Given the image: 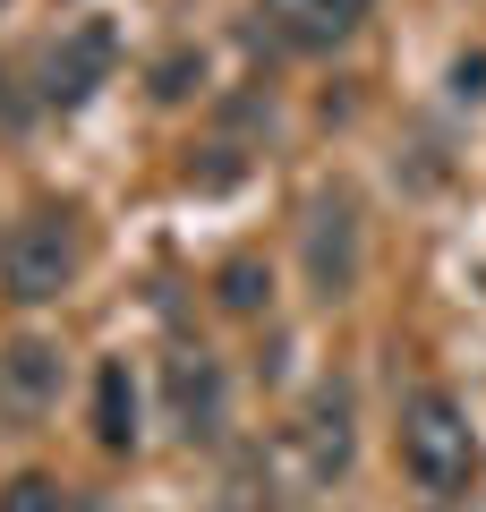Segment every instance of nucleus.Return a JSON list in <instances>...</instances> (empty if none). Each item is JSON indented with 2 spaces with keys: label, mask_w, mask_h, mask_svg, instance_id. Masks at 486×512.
I'll list each match as a JSON object with an SVG mask.
<instances>
[{
  "label": "nucleus",
  "mask_w": 486,
  "mask_h": 512,
  "mask_svg": "<svg viewBox=\"0 0 486 512\" xmlns=\"http://www.w3.org/2000/svg\"><path fill=\"white\" fill-rule=\"evenodd\" d=\"M0 120H9V77H0Z\"/></svg>",
  "instance_id": "nucleus-13"
},
{
  "label": "nucleus",
  "mask_w": 486,
  "mask_h": 512,
  "mask_svg": "<svg viewBox=\"0 0 486 512\" xmlns=\"http://www.w3.org/2000/svg\"><path fill=\"white\" fill-rule=\"evenodd\" d=\"M214 299H222L231 316H265V308H273V274H265V256H231V265L214 274Z\"/></svg>",
  "instance_id": "nucleus-10"
},
{
  "label": "nucleus",
  "mask_w": 486,
  "mask_h": 512,
  "mask_svg": "<svg viewBox=\"0 0 486 512\" xmlns=\"http://www.w3.org/2000/svg\"><path fill=\"white\" fill-rule=\"evenodd\" d=\"M307 461H316L324 478L350 461V393L342 384H324L316 402H307Z\"/></svg>",
  "instance_id": "nucleus-9"
},
{
  "label": "nucleus",
  "mask_w": 486,
  "mask_h": 512,
  "mask_svg": "<svg viewBox=\"0 0 486 512\" xmlns=\"http://www.w3.org/2000/svg\"><path fill=\"white\" fill-rule=\"evenodd\" d=\"M376 0H256V18L282 52H333V43L359 35V18Z\"/></svg>",
  "instance_id": "nucleus-6"
},
{
  "label": "nucleus",
  "mask_w": 486,
  "mask_h": 512,
  "mask_svg": "<svg viewBox=\"0 0 486 512\" xmlns=\"http://www.w3.org/2000/svg\"><path fill=\"white\" fill-rule=\"evenodd\" d=\"M77 265H86L77 214L69 205H35V214L9 231V248H0V291L18 299V308H43V299H60L77 282Z\"/></svg>",
  "instance_id": "nucleus-2"
},
{
  "label": "nucleus",
  "mask_w": 486,
  "mask_h": 512,
  "mask_svg": "<svg viewBox=\"0 0 486 512\" xmlns=\"http://www.w3.org/2000/svg\"><path fill=\"white\" fill-rule=\"evenodd\" d=\"M401 470L418 478V495H469V478H478V436H469V410L452 402V393H410L401 402Z\"/></svg>",
  "instance_id": "nucleus-1"
},
{
  "label": "nucleus",
  "mask_w": 486,
  "mask_h": 512,
  "mask_svg": "<svg viewBox=\"0 0 486 512\" xmlns=\"http://www.w3.org/2000/svg\"><path fill=\"white\" fill-rule=\"evenodd\" d=\"M69 512H103V504H86V495H77V504H69Z\"/></svg>",
  "instance_id": "nucleus-14"
},
{
  "label": "nucleus",
  "mask_w": 486,
  "mask_h": 512,
  "mask_svg": "<svg viewBox=\"0 0 486 512\" xmlns=\"http://www.w3.org/2000/svg\"><path fill=\"white\" fill-rule=\"evenodd\" d=\"M94 436H103V453H137V384L120 359L94 376Z\"/></svg>",
  "instance_id": "nucleus-8"
},
{
  "label": "nucleus",
  "mask_w": 486,
  "mask_h": 512,
  "mask_svg": "<svg viewBox=\"0 0 486 512\" xmlns=\"http://www.w3.org/2000/svg\"><path fill=\"white\" fill-rule=\"evenodd\" d=\"M171 410H180V436H188V444H214V436H222L231 402H222V367L205 359V350L171 359Z\"/></svg>",
  "instance_id": "nucleus-7"
},
{
  "label": "nucleus",
  "mask_w": 486,
  "mask_h": 512,
  "mask_svg": "<svg viewBox=\"0 0 486 512\" xmlns=\"http://www.w3.org/2000/svg\"><path fill=\"white\" fill-rule=\"evenodd\" d=\"M60 402V350L52 342H9L0 350V427H43Z\"/></svg>",
  "instance_id": "nucleus-5"
},
{
  "label": "nucleus",
  "mask_w": 486,
  "mask_h": 512,
  "mask_svg": "<svg viewBox=\"0 0 486 512\" xmlns=\"http://www.w3.org/2000/svg\"><path fill=\"white\" fill-rule=\"evenodd\" d=\"M307 282H316L324 308H342L359 291V205L342 188H324L316 214H307Z\"/></svg>",
  "instance_id": "nucleus-3"
},
{
  "label": "nucleus",
  "mask_w": 486,
  "mask_h": 512,
  "mask_svg": "<svg viewBox=\"0 0 486 512\" xmlns=\"http://www.w3.org/2000/svg\"><path fill=\"white\" fill-rule=\"evenodd\" d=\"M111 60H120V35H111L103 18H77L69 35L43 52V86H35V94H43L52 111H77V103L111 77Z\"/></svg>",
  "instance_id": "nucleus-4"
},
{
  "label": "nucleus",
  "mask_w": 486,
  "mask_h": 512,
  "mask_svg": "<svg viewBox=\"0 0 486 512\" xmlns=\"http://www.w3.org/2000/svg\"><path fill=\"white\" fill-rule=\"evenodd\" d=\"M0 9H9V0H0Z\"/></svg>",
  "instance_id": "nucleus-15"
},
{
  "label": "nucleus",
  "mask_w": 486,
  "mask_h": 512,
  "mask_svg": "<svg viewBox=\"0 0 486 512\" xmlns=\"http://www.w3.org/2000/svg\"><path fill=\"white\" fill-rule=\"evenodd\" d=\"M461 94H486V52H478V60H461Z\"/></svg>",
  "instance_id": "nucleus-12"
},
{
  "label": "nucleus",
  "mask_w": 486,
  "mask_h": 512,
  "mask_svg": "<svg viewBox=\"0 0 486 512\" xmlns=\"http://www.w3.org/2000/svg\"><path fill=\"white\" fill-rule=\"evenodd\" d=\"M77 495L60 487V478H43V470H18L9 487H0V512H69Z\"/></svg>",
  "instance_id": "nucleus-11"
}]
</instances>
